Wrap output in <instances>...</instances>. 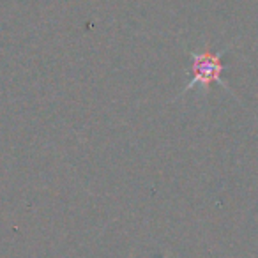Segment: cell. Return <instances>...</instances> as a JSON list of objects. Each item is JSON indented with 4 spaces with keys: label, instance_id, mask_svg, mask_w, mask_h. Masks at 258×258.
I'll list each match as a JSON object with an SVG mask.
<instances>
[{
    "label": "cell",
    "instance_id": "obj_1",
    "mask_svg": "<svg viewBox=\"0 0 258 258\" xmlns=\"http://www.w3.org/2000/svg\"><path fill=\"white\" fill-rule=\"evenodd\" d=\"M191 57V80L187 82L186 89L184 92L187 90H193L197 87L204 89L207 92L211 89V85L214 83H221L225 85L221 80V75H223V51H209V50H204V51H191L189 53Z\"/></svg>",
    "mask_w": 258,
    "mask_h": 258
}]
</instances>
